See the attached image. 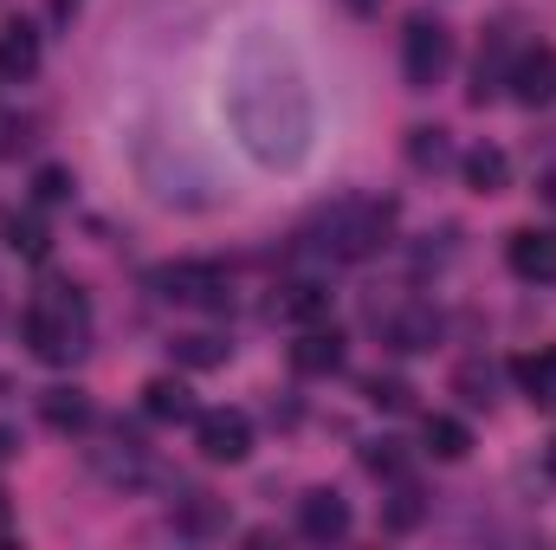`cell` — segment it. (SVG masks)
<instances>
[{"label": "cell", "instance_id": "cell-21", "mask_svg": "<svg viewBox=\"0 0 556 550\" xmlns=\"http://www.w3.org/2000/svg\"><path fill=\"white\" fill-rule=\"evenodd\" d=\"M420 512H427V499H420L415 486L402 479V486H395V499H389V512H382V525H389V532H415Z\"/></svg>", "mask_w": 556, "mask_h": 550}, {"label": "cell", "instance_id": "cell-7", "mask_svg": "<svg viewBox=\"0 0 556 550\" xmlns=\"http://www.w3.org/2000/svg\"><path fill=\"white\" fill-rule=\"evenodd\" d=\"M505 85L525 111H544L556 98V46H518L505 65Z\"/></svg>", "mask_w": 556, "mask_h": 550}, {"label": "cell", "instance_id": "cell-11", "mask_svg": "<svg viewBox=\"0 0 556 550\" xmlns=\"http://www.w3.org/2000/svg\"><path fill=\"white\" fill-rule=\"evenodd\" d=\"M142 414L149 421H194V396H188V383H175V376H155L149 389H142Z\"/></svg>", "mask_w": 556, "mask_h": 550}, {"label": "cell", "instance_id": "cell-3", "mask_svg": "<svg viewBox=\"0 0 556 550\" xmlns=\"http://www.w3.org/2000/svg\"><path fill=\"white\" fill-rule=\"evenodd\" d=\"M389 227H395V201H337V208L317 221L311 247L330 253V260H369V253L389 240Z\"/></svg>", "mask_w": 556, "mask_h": 550}, {"label": "cell", "instance_id": "cell-23", "mask_svg": "<svg viewBox=\"0 0 556 550\" xmlns=\"http://www.w3.org/2000/svg\"><path fill=\"white\" fill-rule=\"evenodd\" d=\"M7 247H13V253H26V260H46V247H52V240H46V227H39L33 214H13V221H7Z\"/></svg>", "mask_w": 556, "mask_h": 550}, {"label": "cell", "instance_id": "cell-9", "mask_svg": "<svg viewBox=\"0 0 556 550\" xmlns=\"http://www.w3.org/2000/svg\"><path fill=\"white\" fill-rule=\"evenodd\" d=\"M291 363H298V376H337V370H343V330L304 324L298 343H291Z\"/></svg>", "mask_w": 556, "mask_h": 550}, {"label": "cell", "instance_id": "cell-2", "mask_svg": "<svg viewBox=\"0 0 556 550\" xmlns=\"http://www.w3.org/2000/svg\"><path fill=\"white\" fill-rule=\"evenodd\" d=\"M26 350L39 363H78L85 357V337H91V304L78 285H46L33 304H26Z\"/></svg>", "mask_w": 556, "mask_h": 550}, {"label": "cell", "instance_id": "cell-22", "mask_svg": "<svg viewBox=\"0 0 556 550\" xmlns=\"http://www.w3.org/2000/svg\"><path fill=\"white\" fill-rule=\"evenodd\" d=\"M408 162H415V168H446V162H453L446 130H415V137H408Z\"/></svg>", "mask_w": 556, "mask_h": 550}, {"label": "cell", "instance_id": "cell-20", "mask_svg": "<svg viewBox=\"0 0 556 550\" xmlns=\"http://www.w3.org/2000/svg\"><path fill=\"white\" fill-rule=\"evenodd\" d=\"M363 396H369V409H389V414L415 409V389H408L402 376H369V383H363Z\"/></svg>", "mask_w": 556, "mask_h": 550}, {"label": "cell", "instance_id": "cell-8", "mask_svg": "<svg viewBox=\"0 0 556 550\" xmlns=\"http://www.w3.org/2000/svg\"><path fill=\"white\" fill-rule=\"evenodd\" d=\"M505 260L525 285H556V234L551 227H518L505 240Z\"/></svg>", "mask_w": 556, "mask_h": 550}, {"label": "cell", "instance_id": "cell-24", "mask_svg": "<svg viewBox=\"0 0 556 550\" xmlns=\"http://www.w3.org/2000/svg\"><path fill=\"white\" fill-rule=\"evenodd\" d=\"M33 195H39V201L52 208V201H65V195H72V175H65V168H39V182H33Z\"/></svg>", "mask_w": 556, "mask_h": 550}, {"label": "cell", "instance_id": "cell-4", "mask_svg": "<svg viewBox=\"0 0 556 550\" xmlns=\"http://www.w3.org/2000/svg\"><path fill=\"white\" fill-rule=\"evenodd\" d=\"M155 291H162L168 304L227 311V298H233V278H227V266H214V260H175V266H162V273H155Z\"/></svg>", "mask_w": 556, "mask_h": 550}, {"label": "cell", "instance_id": "cell-28", "mask_svg": "<svg viewBox=\"0 0 556 550\" xmlns=\"http://www.w3.org/2000/svg\"><path fill=\"white\" fill-rule=\"evenodd\" d=\"M350 7H356V13H376V7H382V0H350Z\"/></svg>", "mask_w": 556, "mask_h": 550}, {"label": "cell", "instance_id": "cell-29", "mask_svg": "<svg viewBox=\"0 0 556 550\" xmlns=\"http://www.w3.org/2000/svg\"><path fill=\"white\" fill-rule=\"evenodd\" d=\"M0 532H7V499H0Z\"/></svg>", "mask_w": 556, "mask_h": 550}, {"label": "cell", "instance_id": "cell-14", "mask_svg": "<svg viewBox=\"0 0 556 550\" xmlns=\"http://www.w3.org/2000/svg\"><path fill=\"white\" fill-rule=\"evenodd\" d=\"M33 65H39L33 26H26V20H7V26H0V72H7V78H26Z\"/></svg>", "mask_w": 556, "mask_h": 550}, {"label": "cell", "instance_id": "cell-1", "mask_svg": "<svg viewBox=\"0 0 556 550\" xmlns=\"http://www.w3.org/2000/svg\"><path fill=\"white\" fill-rule=\"evenodd\" d=\"M233 124L260 162H291L311 137V104L291 78H247L233 91Z\"/></svg>", "mask_w": 556, "mask_h": 550}, {"label": "cell", "instance_id": "cell-15", "mask_svg": "<svg viewBox=\"0 0 556 550\" xmlns=\"http://www.w3.org/2000/svg\"><path fill=\"white\" fill-rule=\"evenodd\" d=\"M39 414H46L59 434H78V427H91V396H85V389H46Z\"/></svg>", "mask_w": 556, "mask_h": 550}, {"label": "cell", "instance_id": "cell-17", "mask_svg": "<svg viewBox=\"0 0 556 550\" xmlns=\"http://www.w3.org/2000/svg\"><path fill=\"white\" fill-rule=\"evenodd\" d=\"M285 317H291L298 330H304V324H324V317H330V291H324V285H311V278H304V285H291V291H285Z\"/></svg>", "mask_w": 556, "mask_h": 550}, {"label": "cell", "instance_id": "cell-26", "mask_svg": "<svg viewBox=\"0 0 556 550\" xmlns=\"http://www.w3.org/2000/svg\"><path fill=\"white\" fill-rule=\"evenodd\" d=\"M363 466H369V473H402V453H395V440L369 447V453H363Z\"/></svg>", "mask_w": 556, "mask_h": 550}, {"label": "cell", "instance_id": "cell-5", "mask_svg": "<svg viewBox=\"0 0 556 550\" xmlns=\"http://www.w3.org/2000/svg\"><path fill=\"white\" fill-rule=\"evenodd\" d=\"M446 65H453V33L440 20H408V33H402V72H408V85L433 91L446 78Z\"/></svg>", "mask_w": 556, "mask_h": 550}, {"label": "cell", "instance_id": "cell-30", "mask_svg": "<svg viewBox=\"0 0 556 550\" xmlns=\"http://www.w3.org/2000/svg\"><path fill=\"white\" fill-rule=\"evenodd\" d=\"M0 78H7V72H0Z\"/></svg>", "mask_w": 556, "mask_h": 550}, {"label": "cell", "instance_id": "cell-25", "mask_svg": "<svg viewBox=\"0 0 556 550\" xmlns=\"http://www.w3.org/2000/svg\"><path fill=\"white\" fill-rule=\"evenodd\" d=\"M459 389H466V402H485V396H492V376H485L479 363H466V370H459Z\"/></svg>", "mask_w": 556, "mask_h": 550}, {"label": "cell", "instance_id": "cell-16", "mask_svg": "<svg viewBox=\"0 0 556 550\" xmlns=\"http://www.w3.org/2000/svg\"><path fill=\"white\" fill-rule=\"evenodd\" d=\"M433 337H440V317H433V311H402V317H389V343H395V350H427V343H433Z\"/></svg>", "mask_w": 556, "mask_h": 550}, {"label": "cell", "instance_id": "cell-27", "mask_svg": "<svg viewBox=\"0 0 556 550\" xmlns=\"http://www.w3.org/2000/svg\"><path fill=\"white\" fill-rule=\"evenodd\" d=\"M13 447H20V440H13V427H0V460H7Z\"/></svg>", "mask_w": 556, "mask_h": 550}, {"label": "cell", "instance_id": "cell-13", "mask_svg": "<svg viewBox=\"0 0 556 550\" xmlns=\"http://www.w3.org/2000/svg\"><path fill=\"white\" fill-rule=\"evenodd\" d=\"M511 383L531 396V402H544V409H556V350H538V357H518L511 363Z\"/></svg>", "mask_w": 556, "mask_h": 550}, {"label": "cell", "instance_id": "cell-6", "mask_svg": "<svg viewBox=\"0 0 556 550\" xmlns=\"http://www.w3.org/2000/svg\"><path fill=\"white\" fill-rule=\"evenodd\" d=\"M194 447H201V460H214V466H240V460L253 453V421L240 409L194 414Z\"/></svg>", "mask_w": 556, "mask_h": 550}, {"label": "cell", "instance_id": "cell-19", "mask_svg": "<svg viewBox=\"0 0 556 550\" xmlns=\"http://www.w3.org/2000/svg\"><path fill=\"white\" fill-rule=\"evenodd\" d=\"M466 182H472L479 195H498V188H505V155H498V149H472V155H466Z\"/></svg>", "mask_w": 556, "mask_h": 550}, {"label": "cell", "instance_id": "cell-12", "mask_svg": "<svg viewBox=\"0 0 556 550\" xmlns=\"http://www.w3.org/2000/svg\"><path fill=\"white\" fill-rule=\"evenodd\" d=\"M420 440H427L433 460H466V453H472V427L453 421V414H427V421H420Z\"/></svg>", "mask_w": 556, "mask_h": 550}, {"label": "cell", "instance_id": "cell-18", "mask_svg": "<svg viewBox=\"0 0 556 550\" xmlns=\"http://www.w3.org/2000/svg\"><path fill=\"white\" fill-rule=\"evenodd\" d=\"M175 357H181L188 370H214V363H227V337L194 330V337H181V343H175Z\"/></svg>", "mask_w": 556, "mask_h": 550}, {"label": "cell", "instance_id": "cell-10", "mask_svg": "<svg viewBox=\"0 0 556 550\" xmlns=\"http://www.w3.org/2000/svg\"><path fill=\"white\" fill-rule=\"evenodd\" d=\"M298 532L311 545H337V538H350V505L337 492H304L298 499Z\"/></svg>", "mask_w": 556, "mask_h": 550}]
</instances>
